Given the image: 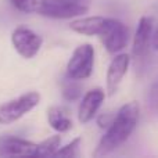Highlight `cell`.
I'll return each mask as SVG.
<instances>
[{"mask_svg":"<svg viewBox=\"0 0 158 158\" xmlns=\"http://www.w3.org/2000/svg\"><path fill=\"white\" fill-rule=\"evenodd\" d=\"M147 108L151 112H158V78L153 82L147 93Z\"/></svg>","mask_w":158,"mask_h":158,"instance_id":"16","label":"cell"},{"mask_svg":"<svg viewBox=\"0 0 158 158\" xmlns=\"http://www.w3.org/2000/svg\"><path fill=\"white\" fill-rule=\"evenodd\" d=\"M68 2H72V3H78V4H82V6H87L89 7L90 2L92 0H68Z\"/></svg>","mask_w":158,"mask_h":158,"instance_id":"19","label":"cell"},{"mask_svg":"<svg viewBox=\"0 0 158 158\" xmlns=\"http://www.w3.org/2000/svg\"><path fill=\"white\" fill-rule=\"evenodd\" d=\"M17 10L27 14L36 13L42 17L54 19H68L83 15L89 11L87 6L68 0H10Z\"/></svg>","mask_w":158,"mask_h":158,"instance_id":"2","label":"cell"},{"mask_svg":"<svg viewBox=\"0 0 158 158\" xmlns=\"http://www.w3.org/2000/svg\"><path fill=\"white\" fill-rule=\"evenodd\" d=\"M104 21H106V17H100V15L78 18L69 24V29L77 33H81V35L97 36L100 33L101 28H103Z\"/></svg>","mask_w":158,"mask_h":158,"instance_id":"11","label":"cell"},{"mask_svg":"<svg viewBox=\"0 0 158 158\" xmlns=\"http://www.w3.org/2000/svg\"><path fill=\"white\" fill-rule=\"evenodd\" d=\"M140 107L139 103L131 101L118 110L112 122L107 128V132L96 147L93 157H104L119 148L135 132L139 122Z\"/></svg>","mask_w":158,"mask_h":158,"instance_id":"1","label":"cell"},{"mask_svg":"<svg viewBox=\"0 0 158 158\" xmlns=\"http://www.w3.org/2000/svg\"><path fill=\"white\" fill-rule=\"evenodd\" d=\"M40 101L38 92H28L10 101L0 104V125H10L32 111Z\"/></svg>","mask_w":158,"mask_h":158,"instance_id":"3","label":"cell"},{"mask_svg":"<svg viewBox=\"0 0 158 158\" xmlns=\"http://www.w3.org/2000/svg\"><path fill=\"white\" fill-rule=\"evenodd\" d=\"M47 121L49 125L54 129L56 132H68L72 128V119L69 111L61 106H52L47 110Z\"/></svg>","mask_w":158,"mask_h":158,"instance_id":"12","label":"cell"},{"mask_svg":"<svg viewBox=\"0 0 158 158\" xmlns=\"http://www.w3.org/2000/svg\"><path fill=\"white\" fill-rule=\"evenodd\" d=\"M94 65V49L92 44L83 43L74 50L68 64H67V77L83 81L93 72Z\"/></svg>","mask_w":158,"mask_h":158,"instance_id":"5","label":"cell"},{"mask_svg":"<svg viewBox=\"0 0 158 158\" xmlns=\"http://www.w3.org/2000/svg\"><path fill=\"white\" fill-rule=\"evenodd\" d=\"M79 144H81V137L71 140L68 144H65L64 147H60L56 151L54 157H65V158H74L78 156V150H79Z\"/></svg>","mask_w":158,"mask_h":158,"instance_id":"15","label":"cell"},{"mask_svg":"<svg viewBox=\"0 0 158 158\" xmlns=\"http://www.w3.org/2000/svg\"><path fill=\"white\" fill-rule=\"evenodd\" d=\"M114 117H115V115H111V114H108V112H106V114H101L100 117H98V119H97L100 128H108L110 123H111L112 119H114Z\"/></svg>","mask_w":158,"mask_h":158,"instance_id":"17","label":"cell"},{"mask_svg":"<svg viewBox=\"0 0 158 158\" xmlns=\"http://www.w3.org/2000/svg\"><path fill=\"white\" fill-rule=\"evenodd\" d=\"M61 137L58 135L49 137V139L43 140L39 143V157H54L56 151L60 148Z\"/></svg>","mask_w":158,"mask_h":158,"instance_id":"13","label":"cell"},{"mask_svg":"<svg viewBox=\"0 0 158 158\" xmlns=\"http://www.w3.org/2000/svg\"><path fill=\"white\" fill-rule=\"evenodd\" d=\"M103 46L111 54H117L121 50H123L129 40V31L123 22L115 18L106 17V21L103 24L100 33H98Z\"/></svg>","mask_w":158,"mask_h":158,"instance_id":"4","label":"cell"},{"mask_svg":"<svg viewBox=\"0 0 158 158\" xmlns=\"http://www.w3.org/2000/svg\"><path fill=\"white\" fill-rule=\"evenodd\" d=\"M154 36V22L150 17H142L137 24V29L133 38L132 54L135 58H140L148 52V47L153 43Z\"/></svg>","mask_w":158,"mask_h":158,"instance_id":"9","label":"cell"},{"mask_svg":"<svg viewBox=\"0 0 158 158\" xmlns=\"http://www.w3.org/2000/svg\"><path fill=\"white\" fill-rule=\"evenodd\" d=\"M151 47L154 50H158V28L154 31V36H153V43H151Z\"/></svg>","mask_w":158,"mask_h":158,"instance_id":"18","label":"cell"},{"mask_svg":"<svg viewBox=\"0 0 158 158\" xmlns=\"http://www.w3.org/2000/svg\"><path fill=\"white\" fill-rule=\"evenodd\" d=\"M131 65V57L126 53L117 54L112 61L110 63L108 69H107V93L108 96H114L119 89V85L122 82L123 77L126 75Z\"/></svg>","mask_w":158,"mask_h":158,"instance_id":"8","label":"cell"},{"mask_svg":"<svg viewBox=\"0 0 158 158\" xmlns=\"http://www.w3.org/2000/svg\"><path fill=\"white\" fill-rule=\"evenodd\" d=\"M0 156L3 157H39V143L17 136L0 137Z\"/></svg>","mask_w":158,"mask_h":158,"instance_id":"7","label":"cell"},{"mask_svg":"<svg viewBox=\"0 0 158 158\" xmlns=\"http://www.w3.org/2000/svg\"><path fill=\"white\" fill-rule=\"evenodd\" d=\"M11 43L21 57L33 58L40 50L43 38L31 28L19 25L11 33Z\"/></svg>","mask_w":158,"mask_h":158,"instance_id":"6","label":"cell"},{"mask_svg":"<svg viewBox=\"0 0 158 158\" xmlns=\"http://www.w3.org/2000/svg\"><path fill=\"white\" fill-rule=\"evenodd\" d=\"M106 93L100 87H94V89L86 92L83 96L81 104L78 108V119L81 123H87L96 117L97 111L100 110L101 104L104 101Z\"/></svg>","mask_w":158,"mask_h":158,"instance_id":"10","label":"cell"},{"mask_svg":"<svg viewBox=\"0 0 158 158\" xmlns=\"http://www.w3.org/2000/svg\"><path fill=\"white\" fill-rule=\"evenodd\" d=\"M81 92H82V87H81V85H78L77 79L67 77V82L64 83V87H63L64 98L68 101L78 100V98L81 97Z\"/></svg>","mask_w":158,"mask_h":158,"instance_id":"14","label":"cell"}]
</instances>
